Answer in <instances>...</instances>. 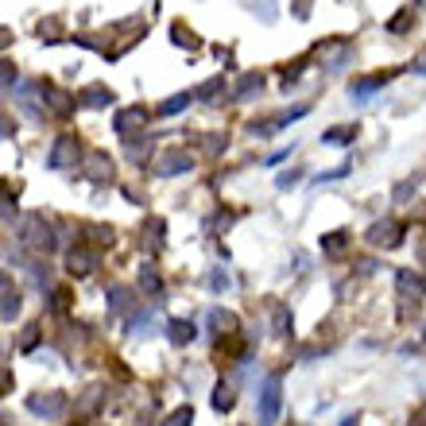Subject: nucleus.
Segmentation results:
<instances>
[{"instance_id": "f257e3e1", "label": "nucleus", "mask_w": 426, "mask_h": 426, "mask_svg": "<svg viewBox=\"0 0 426 426\" xmlns=\"http://www.w3.org/2000/svg\"><path fill=\"white\" fill-rule=\"evenodd\" d=\"M78 159V140H70V136H62L59 144H54L51 151V167H67V163Z\"/></svg>"}, {"instance_id": "f03ea898", "label": "nucleus", "mask_w": 426, "mask_h": 426, "mask_svg": "<svg viewBox=\"0 0 426 426\" xmlns=\"http://www.w3.org/2000/svg\"><path fill=\"white\" fill-rule=\"evenodd\" d=\"M43 97H47V105H51L59 117H70L74 113V97H67L62 89H54V86H43Z\"/></svg>"}, {"instance_id": "7ed1b4c3", "label": "nucleus", "mask_w": 426, "mask_h": 426, "mask_svg": "<svg viewBox=\"0 0 426 426\" xmlns=\"http://www.w3.org/2000/svg\"><path fill=\"white\" fill-rule=\"evenodd\" d=\"M78 105H86V109H105V105H113V93L101 89V86H89V89H81Z\"/></svg>"}, {"instance_id": "20e7f679", "label": "nucleus", "mask_w": 426, "mask_h": 426, "mask_svg": "<svg viewBox=\"0 0 426 426\" xmlns=\"http://www.w3.org/2000/svg\"><path fill=\"white\" fill-rule=\"evenodd\" d=\"M190 167H194V159H190L186 151H171L167 159L159 163V171H163V175H183V171H190Z\"/></svg>"}, {"instance_id": "39448f33", "label": "nucleus", "mask_w": 426, "mask_h": 426, "mask_svg": "<svg viewBox=\"0 0 426 426\" xmlns=\"http://www.w3.org/2000/svg\"><path fill=\"white\" fill-rule=\"evenodd\" d=\"M144 120H147V117H144V109H125V113L117 117V132H120V136H128L132 128H140Z\"/></svg>"}, {"instance_id": "423d86ee", "label": "nucleus", "mask_w": 426, "mask_h": 426, "mask_svg": "<svg viewBox=\"0 0 426 426\" xmlns=\"http://www.w3.org/2000/svg\"><path fill=\"white\" fill-rule=\"evenodd\" d=\"M275 411H280V380H272L264 391V422H272Z\"/></svg>"}, {"instance_id": "0eeeda50", "label": "nucleus", "mask_w": 426, "mask_h": 426, "mask_svg": "<svg viewBox=\"0 0 426 426\" xmlns=\"http://www.w3.org/2000/svg\"><path fill=\"white\" fill-rule=\"evenodd\" d=\"M186 105H190V93H175L171 101H163V105H159V117H178V113H183Z\"/></svg>"}, {"instance_id": "6e6552de", "label": "nucleus", "mask_w": 426, "mask_h": 426, "mask_svg": "<svg viewBox=\"0 0 426 426\" xmlns=\"http://www.w3.org/2000/svg\"><path fill=\"white\" fill-rule=\"evenodd\" d=\"M384 81H388V74H376V78H364L360 86H353L349 93H353V97H368V93H376V89H380Z\"/></svg>"}, {"instance_id": "1a4fd4ad", "label": "nucleus", "mask_w": 426, "mask_h": 426, "mask_svg": "<svg viewBox=\"0 0 426 426\" xmlns=\"http://www.w3.org/2000/svg\"><path fill=\"white\" fill-rule=\"evenodd\" d=\"M357 136V128H330V132L322 136V144H349Z\"/></svg>"}, {"instance_id": "9d476101", "label": "nucleus", "mask_w": 426, "mask_h": 426, "mask_svg": "<svg viewBox=\"0 0 426 426\" xmlns=\"http://www.w3.org/2000/svg\"><path fill=\"white\" fill-rule=\"evenodd\" d=\"M260 86H264V78H260V74H248V78H244V86L233 89V97H248V93H256Z\"/></svg>"}, {"instance_id": "9b49d317", "label": "nucleus", "mask_w": 426, "mask_h": 426, "mask_svg": "<svg viewBox=\"0 0 426 426\" xmlns=\"http://www.w3.org/2000/svg\"><path fill=\"white\" fill-rule=\"evenodd\" d=\"M306 113H310V109H306V105H294V109H287V113H283V117H280V120H275V125H291V120H302V117H306Z\"/></svg>"}, {"instance_id": "f8f14e48", "label": "nucleus", "mask_w": 426, "mask_h": 426, "mask_svg": "<svg viewBox=\"0 0 426 426\" xmlns=\"http://www.w3.org/2000/svg\"><path fill=\"white\" fill-rule=\"evenodd\" d=\"M221 86H225V81H221V78H213V81H209V86H206V89H202V93H198V97H202V101H213V97H217V93H221Z\"/></svg>"}, {"instance_id": "ddd939ff", "label": "nucleus", "mask_w": 426, "mask_h": 426, "mask_svg": "<svg viewBox=\"0 0 426 426\" xmlns=\"http://www.w3.org/2000/svg\"><path fill=\"white\" fill-rule=\"evenodd\" d=\"M407 20H411V16H407V12H399L396 20H391V31H407Z\"/></svg>"}, {"instance_id": "4468645a", "label": "nucleus", "mask_w": 426, "mask_h": 426, "mask_svg": "<svg viewBox=\"0 0 426 426\" xmlns=\"http://www.w3.org/2000/svg\"><path fill=\"white\" fill-rule=\"evenodd\" d=\"M299 183V175H294V171H287V175H280V186H294Z\"/></svg>"}, {"instance_id": "2eb2a0df", "label": "nucleus", "mask_w": 426, "mask_h": 426, "mask_svg": "<svg viewBox=\"0 0 426 426\" xmlns=\"http://www.w3.org/2000/svg\"><path fill=\"white\" fill-rule=\"evenodd\" d=\"M415 74H426V54H422V59H415Z\"/></svg>"}]
</instances>
